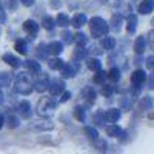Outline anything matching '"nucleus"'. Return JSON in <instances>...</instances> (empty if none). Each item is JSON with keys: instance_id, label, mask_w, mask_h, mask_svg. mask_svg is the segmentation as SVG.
<instances>
[{"instance_id": "f257e3e1", "label": "nucleus", "mask_w": 154, "mask_h": 154, "mask_svg": "<svg viewBox=\"0 0 154 154\" xmlns=\"http://www.w3.org/2000/svg\"><path fill=\"white\" fill-rule=\"evenodd\" d=\"M14 85H16V86H14L16 91H17L19 94H23V96L31 94L32 88H34V85H32V82H31V77H29V74H26V72H19V74L16 75Z\"/></svg>"}, {"instance_id": "f03ea898", "label": "nucleus", "mask_w": 154, "mask_h": 154, "mask_svg": "<svg viewBox=\"0 0 154 154\" xmlns=\"http://www.w3.org/2000/svg\"><path fill=\"white\" fill-rule=\"evenodd\" d=\"M89 29H91V34L94 38H99V37H103L108 32L109 26L102 17H93L91 22H89Z\"/></svg>"}, {"instance_id": "7ed1b4c3", "label": "nucleus", "mask_w": 154, "mask_h": 154, "mask_svg": "<svg viewBox=\"0 0 154 154\" xmlns=\"http://www.w3.org/2000/svg\"><path fill=\"white\" fill-rule=\"evenodd\" d=\"M57 108V102L54 99H51V97H43L38 100V103H37V112L40 114V116H51Z\"/></svg>"}, {"instance_id": "20e7f679", "label": "nucleus", "mask_w": 154, "mask_h": 154, "mask_svg": "<svg viewBox=\"0 0 154 154\" xmlns=\"http://www.w3.org/2000/svg\"><path fill=\"white\" fill-rule=\"evenodd\" d=\"M79 71V66H77V63H65V65L62 66V75L65 77V79H71L74 77Z\"/></svg>"}, {"instance_id": "39448f33", "label": "nucleus", "mask_w": 154, "mask_h": 154, "mask_svg": "<svg viewBox=\"0 0 154 154\" xmlns=\"http://www.w3.org/2000/svg\"><path fill=\"white\" fill-rule=\"evenodd\" d=\"M34 89H35V91H38V93H43V91H46V89H49L48 75L42 74L40 77H38V79L35 80V83H34Z\"/></svg>"}, {"instance_id": "423d86ee", "label": "nucleus", "mask_w": 154, "mask_h": 154, "mask_svg": "<svg viewBox=\"0 0 154 154\" xmlns=\"http://www.w3.org/2000/svg\"><path fill=\"white\" fill-rule=\"evenodd\" d=\"M63 89H65V82H63L62 79H54L53 82H51V85H49L51 96H59Z\"/></svg>"}, {"instance_id": "0eeeda50", "label": "nucleus", "mask_w": 154, "mask_h": 154, "mask_svg": "<svg viewBox=\"0 0 154 154\" xmlns=\"http://www.w3.org/2000/svg\"><path fill=\"white\" fill-rule=\"evenodd\" d=\"M145 79H146V74H145V71H142V69H136V71L131 74V83L134 85V88H139L140 85L145 82Z\"/></svg>"}, {"instance_id": "6e6552de", "label": "nucleus", "mask_w": 154, "mask_h": 154, "mask_svg": "<svg viewBox=\"0 0 154 154\" xmlns=\"http://www.w3.org/2000/svg\"><path fill=\"white\" fill-rule=\"evenodd\" d=\"M119 119H120V111L119 109H108L103 114V120L108 122V123H116Z\"/></svg>"}, {"instance_id": "1a4fd4ad", "label": "nucleus", "mask_w": 154, "mask_h": 154, "mask_svg": "<svg viewBox=\"0 0 154 154\" xmlns=\"http://www.w3.org/2000/svg\"><path fill=\"white\" fill-rule=\"evenodd\" d=\"M152 106H154V99L151 96H145V97H142V100L139 102L140 111H149V109H152Z\"/></svg>"}, {"instance_id": "9d476101", "label": "nucleus", "mask_w": 154, "mask_h": 154, "mask_svg": "<svg viewBox=\"0 0 154 154\" xmlns=\"http://www.w3.org/2000/svg\"><path fill=\"white\" fill-rule=\"evenodd\" d=\"M154 11V0H142L139 5V12L140 14H149Z\"/></svg>"}, {"instance_id": "9b49d317", "label": "nucleus", "mask_w": 154, "mask_h": 154, "mask_svg": "<svg viewBox=\"0 0 154 154\" xmlns=\"http://www.w3.org/2000/svg\"><path fill=\"white\" fill-rule=\"evenodd\" d=\"M17 109H19V114L22 116L23 119H29L31 117V105L28 103V102H22V103H19Z\"/></svg>"}, {"instance_id": "f8f14e48", "label": "nucleus", "mask_w": 154, "mask_h": 154, "mask_svg": "<svg viewBox=\"0 0 154 154\" xmlns=\"http://www.w3.org/2000/svg\"><path fill=\"white\" fill-rule=\"evenodd\" d=\"M23 28H25V31H26L29 35H35L38 32V25L34 20H26L23 23Z\"/></svg>"}, {"instance_id": "ddd939ff", "label": "nucleus", "mask_w": 154, "mask_h": 154, "mask_svg": "<svg viewBox=\"0 0 154 154\" xmlns=\"http://www.w3.org/2000/svg\"><path fill=\"white\" fill-rule=\"evenodd\" d=\"M136 28H137V16L136 14H130L128 16V20H126V29H128L130 34H134Z\"/></svg>"}, {"instance_id": "4468645a", "label": "nucleus", "mask_w": 154, "mask_h": 154, "mask_svg": "<svg viewBox=\"0 0 154 154\" xmlns=\"http://www.w3.org/2000/svg\"><path fill=\"white\" fill-rule=\"evenodd\" d=\"M145 46H146V38L145 37H137L136 38V42H134V51H136V54H142L143 51H145Z\"/></svg>"}, {"instance_id": "2eb2a0df", "label": "nucleus", "mask_w": 154, "mask_h": 154, "mask_svg": "<svg viewBox=\"0 0 154 154\" xmlns=\"http://www.w3.org/2000/svg\"><path fill=\"white\" fill-rule=\"evenodd\" d=\"M106 133L111 137H122L123 136V130L120 126H117V125H108L106 126Z\"/></svg>"}, {"instance_id": "dca6fc26", "label": "nucleus", "mask_w": 154, "mask_h": 154, "mask_svg": "<svg viewBox=\"0 0 154 154\" xmlns=\"http://www.w3.org/2000/svg\"><path fill=\"white\" fill-rule=\"evenodd\" d=\"M3 60L8 63V65H11L12 68H19V66H20V60H19L16 56L9 54V53H6V54L3 56Z\"/></svg>"}, {"instance_id": "f3484780", "label": "nucleus", "mask_w": 154, "mask_h": 154, "mask_svg": "<svg viewBox=\"0 0 154 154\" xmlns=\"http://www.w3.org/2000/svg\"><path fill=\"white\" fill-rule=\"evenodd\" d=\"M32 128L34 130H45V131H48V130H53L54 128V125H53V122H49V120H46V122H35L34 125H32Z\"/></svg>"}, {"instance_id": "a211bd4d", "label": "nucleus", "mask_w": 154, "mask_h": 154, "mask_svg": "<svg viewBox=\"0 0 154 154\" xmlns=\"http://www.w3.org/2000/svg\"><path fill=\"white\" fill-rule=\"evenodd\" d=\"M48 48H49V53L54 54V56H59L62 51H63V45H62L60 42H53V43H49Z\"/></svg>"}, {"instance_id": "6ab92c4d", "label": "nucleus", "mask_w": 154, "mask_h": 154, "mask_svg": "<svg viewBox=\"0 0 154 154\" xmlns=\"http://www.w3.org/2000/svg\"><path fill=\"white\" fill-rule=\"evenodd\" d=\"M86 57V49L83 46H79L75 51H74V54H72V60L74 62H80L82 59Z\"/></svg>"}, {"instance_id": "aec40b11", "label": "nucleus", "mask_w": 154, "mask_h": 154, "mask_svg": "<svg viewBox=\"0 0 154 154\" xmlns=\"http://www.w3.org/2000/svg\"><path fill=\"white\" fill-rule=\"evenodd\" d=\"M86 23V16L85 14H75L72 19V25L75 28H82L83 25Z\"/></svg>"}, {"instance_id": "412c9836", "label": "nucleus", "mask_w": 154, "mask_h": 154, "mask_svg": "<svg viewBox=\"0 0 154 154\" xmlns=\"http://www.w3.org/2000/svg\"><path fill=\"white\" fill-rule=\"evenodd\" d=\"M65 65L63 63V60H60V59H51V60H48V66L51 68V69H62V66Z\"/></svg>"}, {"instance_id": "4be33fe9", "label": "nucleus", "mask_w": 154, "mask_h": 154, "mask_svg": "<svg viewBox=\"0 0 154 154\" xmlns=\"http://www.w3.org/2000/svg\"><path fill=\"white\" fill-rule=\"evenodd\" d=\"M68 23H69V17L66 14H60L56 17V25H59V26H68Z\"/></svg>"}, {"instance_id": "5701e85b", "label": "nucleus", "mask_w": 154, "mask_h": 154, "mask_svg": "<svg viewBox=\"0 0 154 154\" xmlns=\"http://www.w3.org/2000/svg\"><path fill=\"white\" fill-rule=\"evenodd\" d=\"M42 25H43V28L45 29H53L54 28V25H56V20L53 19V17H49V16H45L43 17V20H42Z\"/></svg>"}, {"instance_id": "b1692460", "label": "nucleus", "mask_w": 154, "mask_h": 154, "mask_svg": "<svg viewBox=\"0 0 154 154\" xmlns=\"http://www.w3.org/2000/svg\"><path fill=\"white\" fill-rule=\"evenodd\" d=\"M102 46L105 49H112L116 46V38L114 37H105L103 40H102Z\"/></svg>"}, {"instance_id": "393cba45", "label": "nucleus", "mask_w": 154, "mask_h": 154, "mask_svg": "<svg viewBox=\"0 0 154 154\" xmlns=\"http://www.w3.org/2000/svg\"><path fill=\"white\" fill-rule=\"evenodd\" d=\"M88 68L91 69V71H100V68H102V63L97 60V59H89L88 60Z\"/></svg>"}, {"instance_id": "a878e982", "label": "nucleus", "mask_w": 154, "mask_h": 154, "mask_svg": "<svg viewBox=\"0 0 154 154\" xmlns=\"http://www.w3.org/2000/svg\"><path fill=\"white\" fill-rule=\"evenodd\" d=\"M111 23H112V29H114V31H120V25H122V16L114 14V16H112V19H111Z\"/></svg>"}, {"instance_id": "bb28decb", "label": "nucleus", "mask_w": 154, "mask_h": 154, "mask_svg": "<svg viewBox=\"0 0 154 154\" xmlns=\"http://www.w3.org/2000/svg\"><path fill=\"white\" fill-rule=\"evenodd\" d=\"M16 49H17V53H20V54H26L28 53V46H26V42L25 40H19V42H16Z\"/></svg>"}, {"instance_id": "cd10ccee", "label": "nucleus", "mask_w": 154, "mask_h": 154, "mask_svg": "<svg viewBox=\"0 0 154 154\" xmlns=\"http://www.w3.org/2000/svg\"><path fill=\"white\" fill-rule=\"evenodd\" d=\"M26 66H28V69H29L31 72H34V74L40 72V65H38L37 62H34V60H28V62H26Z\"/></svg>"}, {"instance_id": "c85d7f7f", "label": "nucleus", "mask_w": 154, "mask_h": 154, "mask_svg": "<svg viewBox=\"0 0 154 154\" xmlns=\"http://www.w3.org/2000/svg\"><path fill=\"white\" fill-rule=\"evenodd\" d=\"M106 77H108L106 72H103V71H97V74L94 75L93 82H94V83H105V79H106Z\"/></svg>"}, {"instance_id": "c756f323", "label": "nucleus", "mask_w": 154, "mask_h": 154, "mask_svg": "<svg viewBox=\"0 0 154 154\" xmlns=\"http://www.w3.org/2000/svg\"><path fill=\"white\" fill-rule=\"evenodd\" d=\"M11 82V74L9 72H0V86H8Z\"/></svg>"}, {"instance_id": "7c9ffc66", "label": "nucleus", "mask_w": 154, "mask_h": 154, "mask_svg": "<svg viewBox=\"0 0 154 154\" xmlns=\"http://www.w3.org/2000/svg\"><path fill=\"white\" fill-rule=\"evenodd\" d=\"M85 99H86V102H88L89 105H91V103H94V100H96V93L93 91L91 88L85 89Z\"/></svg>"}, {"instance_id": "2f4dec72", "label": "nucleus", "mask_w": 154, "mask_h": 154, "mask_svg": "<svg viewBox=\"0 0 154 154\" xmlns=\"http://www.w3.org/2000/svg\"><path fill=\"white\" fill-rule=\"evenodd\" d=\"M85 133L88 134L89 139H93V140H97V139H99L97 130H96V128H93V126H86V128H85Z\"/></svg>"}, {"instance_id": "473e14b6", "label": "nucleus", "mask_w": 154, "mask_h": 154, "mask_svg": "<svg viewBox=\"0 0 154 154\" xmlns=\"http://www.w3.org/2000/svg\"><path fill=\"white\" fill-rule=\"evenodd\" d=\"M108 77H109L112 82H117V80L120 79V71H119L117 68H111L109 72H108Z\"/></svg>"}, {"instance_id": "72a5a7b5", "label": "nucleus", "mask_w": 154, "mask_h": 154, "mask_svg": "<svg viewBox=\"0 0 154 154\" xmlns=\"http://www.w3.org/2000/svg\"><path fill=\"white\" fill-rule=\"evenodd\" d=\"M48 53H49V48H48V46H45L43 43L37 46V56H38V57H46V56H48Z\"/></svg>"}, {"instance_id": "f704fd0d", "label": "nucleus", "mask_w": 154, "mask_h": 154, "mask_svg": "<svg viewBox=\"0 0 154 154\" xmlns=\"http://www.w3.org/2000/svg\"><path fill=\"white\" fill-rule=\"evenodd\" d=\"M74 116H75V119H77V120L83 122V120H85V111H83V108L75 106V108H74Z\"/></svg>"}, {"instance_id": "c9c22d12", "label": "nucleus", "mask_w": 154, "mask_h": 154, "mask_svg": "<svg viewBox=\"0 0 154 154\" xmlns=\"http://www.w3.org/2000/svg\"><path fill=\"white\" fill-rule=\"evenodd\" d=\"M75 42H77V45H79V46H85L86 42H88V38H86L85 34L79 32V34H75Z\"/></svg>"}, {"instance_id": "e433bc0d", "label": "nucleus", "mask_w": 154, "mask_h": 154, "mask_svg": "<svg viewBox=\"0 0 154 154\" xmlns=\"http://www.w3.org/2000/svg\"><path fill=\"white\" fill-rule=\"evenodd\" d=\"M112 93H114V86H111V85H105V83H103V88H102V94L106 96V97H109Z\"/></svg>"}, {"instance_id": "4c0bfd02", "label": "nucleus", "mask_w": 154, "mask_h": 154, "mask_svg": "<svg viewBox=\"0 0 154 154\" xmlns=\"http://www.w3.org/2000/svg\"><path fill=\"white\" fill-rule=\"evenodd\" d=\"M62 37H63V42H65V43H72V40H74L72 34L69 31H63L62 32Z\"/></svg>"}, {"instance_id": "58836bf2", "label": "nucleus", "mask_w": 154, "mask_h": 154, "mask_svg": "<svg viewBox=\"0 0 154 154\" xmlns=\"http://www.w3.org/2000/svg\"><path fill=\"white\" fill-rule=\"evenodd\" d=\"M8 126L9 128H16L17 125H19V119L17 117H14V116H11V117H8Z\"/></svg>"}, {"instance_id": "ea45409f", "label": "nucleus", "mask_w": 154, "mask_h": 154, "mask_svg": "<svg viewBox=\"0 0 154 154\" xmlns=\"http://www.w3.org/2000/svg\"><path fill=\"white\" fill-rule=\"evenodd\" d=\"M103 3L108 5L109 8H117L120 5V0H103Z\"/></svg>"}, {"instance_id": "a19ab883", "label": "nucleus", "mask_w": 154, "mask_h": 154, "mask_svg": "<svg viewBox=\"0 0 154 154\" xmlns=\"http://www.w3.org/2000/svg\"><path fill=\"white\" fill-rule=\"evenodd\" d=\"M6 22V11L2 8V3H0V23H5Z\"/></svg>"}, {"instance_id": "79ce46f5", "label": "nucleus", "mask_w": 154, "mask_h": 154, "mask_svg": "<svg viewBox=\"0 0 154 154\" xmlns=\"http://www.w3.org/2000/svg\"><path fill=\"white\" fill-rule=\"evenodd\" d=\"M146 66H148V69L154 71V56L148 57V60H146Z\"/></svg>"}, {"instance_id": "37998d69", "label": "nucleus", "mask_w": 154, "mask_h": 154, "mask_svg": "<svg viewBox=\"0 0 154 154\" xmlns=\"http://www.w3.org/2000/svg\"><path fill=\"white\" fill-rule=\"evenodd\" d=\"M97 149H100V151L106 149V142L105 140H97Z\"/></svg>"}, {"instance_id": "c03bdc74", "label": "nucleus", "mask_w": 154, "mask_h": 154, "mask_svg": "<svg viewBox=\"0 0 154 154\" xmlns=\"http://www.w3.org/2000/svg\"><path fill=\"white\" fill-rule=\"evenodd\" d=\"M148 42H149V46L154 49V31H151V32L148 34Z\"/></svg>"}, {"instance_id": "a18cd8bd", "label": "nucleus", "mask_w": 154, "mask_h": 154, "mask_svg": "<svg viewBox=\"0 0 154 154\" xmlns=\"http://www.w3.org/2000/svg\"><path fill=\"white\" fill-rule=\"evenodd\" d=\"M148 88L149 89H154V72L149 75V79H148Z\"/></svg>"}, {"instance_id": "49530a36", "label": "nucleus", "mask_w": 154, "mask_h": 154, "mask_svg": "<svg viewBox=\"0 0 154 154\" xmlns=\"http://www.w3.org/2000/svg\"><path fill=\"white\" fill-rule=\"evenodd\" d=\"M71 99V93H65V94H63L62 96V99H60V102H68Z\"/></svg>"}, {"instance_id": "de8ad7c7", "label": "nucleus", "mask_w": 154, "mask_h": 154, "mask_svg": "<svg viewBox=\"0 0 154 154\" xmlns=\"http://www.w3.org/2000/svg\"><path fill=\"white\" fill-rule=\"evenodd\" d=\"M22 2V5H25V6H32L34 5V0H20Z\"/></svg>"}, {"instance_id": "09e8293b", "label": "nucleus", "mask_w": 154, "mask_h": 154, "mask_svg": "<svg viewBox=\"0 0 154 154\" xmlns=\"http://www.w3.org/2000/svg\"><path fill=\"white\" fill-rule=\"evenodd\" d=\"M51 6H53V8L57 6V8H59V6H60V2H59V0H53V2H51Z\"/></svg>"}, {"instance_id": "8fccbe9b", "label": "nucleus", "mask_w": 154, "mask_h": 154, "mask_svg": "<svg viewBox=\"0 0 154 154\" xmlns=\"http://www.w3.org/2000/svg\"><path fill=\"white\" fill-rule=\"evenodd\" d=\"M3 123H5V119H3V116H0V130H2Z\"/></svg>"}, {"instance_id": "3c124183", "label": "nucleus", "mask_w": 154, "mask_h": 154, "mask_svg": "<svg viewBox=\"0 0 154 154\" xmlns=\"http://www.w3.org/2000/svg\"><path fill=\"white\" fill-rule=\"evenodd\" d=\"M3 99H5V96H3V93H2V91H0V105L3 103Z\"/></svg>"}, {"instance_id": "603ef678", "label": "nucleus", "mask_w": 154, "mask_h": 154, "mask_svg": "<svg viewBox=\"0 0 154 154\" xmlns=\"http://www.w3.org/2000/svg\"><path fill=\"white\" fill-rule=\"evenodd\" d=\"M149 117H151V119H154V112H152V114H149Z\"/></svg>"}, {"instance_id": "864d4df0", "label": "nucleus", "mask_w": 154, "mask_h": 154, "mask_svg": "<svg viewBox=\"0 0 154 154\" xmlns=\"http://www.w3.org/2000/svg\"><path fill=\"white\" fill-rule=\"evenodd\" d=\"M151 23H152V25H154V19H152V22H151Z\"/></svg>"}]
</instances>
